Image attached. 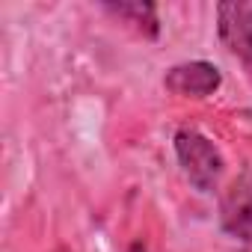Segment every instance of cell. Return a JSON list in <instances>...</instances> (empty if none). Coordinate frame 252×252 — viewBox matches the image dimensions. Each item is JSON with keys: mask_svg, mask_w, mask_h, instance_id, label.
I'll list each match as a JSON object with an SVG mask.
<instances>
[{"mask_svg": "<svg viewBox=\"0 0 252 252\" xmlns=\"http://www.w3.org/2000/svg\"><path fill=\"white\" fill-rule=\"evenodd\" d=\"M172 146H175V158H178L187 181L199 193H214L225 172V158L217 149V143L193 128H181L172 137Z\"/></svg>", "mask_w": 252, "mask_h": 252, "instance_id": "6da1fadb", "label": "cell"}, {"mask_svg": "<svg viewBox=\"0 0 252 252\" xmlns=\"http://www.w3.org/2000/svg\"><path fill=\"white\" fill-rule=\"evenodd\" d=\"M217 33L225 51L243 65L246 77L252 80V6L249 3H220Z\"/></svg>", "mask_w": 252, "mask_h": 252, "instance_id": "7a4b0ae2", "label": "cell"}, {"mask_svg": "<svg viewBox=\"0 0 252 252\" xmlns=\"http://www.w3.org/2000/svg\"><path fill=\"white\" fill-rule=\"evenodd\" d=\"M163 86L178 98H208L222 86V74L214 63L193 60V63L172 65L163 77Z\"/></svg>", "mask_w": 252, "mask_h": 252, "instance_id": "3957f363", "label": "cell"}, {"mask_svg": "<svg viewBox=\"0 0 252 252\" xmlns=\"http://www.w3.org/2000/svg\"><path fill=\"white\" fill-rule=\"evenodd\" d=\"M220 222L231 237L252 243V172L231 181L228 190L222 193Z\"/></svg>", "mask_w": 252, "mask_h": 252, "instance_id": "277c9868", "label": "cell"}, {"mask_svg": "<svg viewBox=\"0 0 252 252\" xmlns=\"http://www.w3.org/2000/svg\"><path fill=\"white\" fill-rule=\"evenodd\" d=\"M104 12L122 24H128L131 30H137L146 39H158V33H160L158 9L152 3H104Z\"/></svg>", "mask_w": 252, "mask_h": 252, "instance_id": "5b68a950", "label": "cell"}, {"mask_svg": "<svg viewBox=\"0 0 252 252\" xmlns=\"http://www.w3.org/2000/svg\"><path fill=\"white\" fill-rule=\"evenodd\" d=\"M128 252H149V249H146V243H134V246H131Z\"/></svg>", "mask_w": 252, "mask_h": 252, "instance_id": "8992f818", "label": "cell"}, {"mask_svg": "<svg viewBox=\"0 0 252 252\" xmlns=\"http://www.w3.org/2000/svg\"><path fill=\"white\" fill-rule=\"evenodd\" d=\"M234 252H252V246H243V249H234Z\"/></svg>", "mask_w": 252, "mask_h": 252, "instance_id": "52a82bcc", "label": "cell"}, {"mask_svg": "<svg viewBox=\"0 0 252 252\" xmlns=\"http://www.w3.org/2000/svg\"><path fill=\"white\" fill-rule=\"evenodd\" d=\"M60 252H65V249H60Z\"/></svg>", "mask_w": 252, "mask_h": 252, "instance_id": "ba28073f", "label": "cell"}]
</instances>
